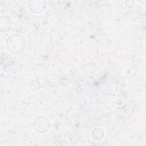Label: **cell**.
<instances>
[{"mask_svg": "<svg viewBox=\"0 0 146 146\" xmlns=\"http://www.w3.org/2000/svg\"><path fill=\"white\" fill-rule=\"evenodd\" d=\"M6 46L8 51L12 54H19L25 48V39L19 34H12L6 39Z\"/></svg>", "mask_w": 146, "mask_h": 146, "instance_id": "obj_1", "label": "cell"}, {"mask_svg": "<svg viewBox=\"0 0 146 146\" xmlns=\"http://www.w3.org/2000/svg\"><path fill=\"white\" fill-rule=\"evenodd\" d=\"M103 136V131L101 129L95 128L92 131V137L95 140H101Z\"/></svg>", "mask_w": 146, "mask_h": 146, "instance_id": "obj_5", "label": "cell"}, {"mask_svg": "<svg viewBox=\"0 0 146 146\" xmlns=\"http://www.w3.org/2000/svg\"><path fill=\"white\" fill-rule=\"evenodd\" d=\"M50 124L48 119L44 116H38L36 117L33 121V127L35 131L39 133L46 132Z\"/></svg>", "mask_w": 146, "mask_h": 146, "instance_id": "obj_2", "label": "cell"}, {"mask_svg": "<svg viewBox=\"0 0 146 146\" xmlns=\"http://www.w3.org/2000/svg\"><path fill=\"white\" fill-rule=\"evenodd\" d=\"M28 6L31 12L35 14H39L43 12L46 9V2L43 1H29Z\"/></svg>", "mask_w": 146, "mask_h": 146, "instance_id": "obj_3", "label": "cell"}, {"mask_svg": "<svg viewBox=\"0 0 146 146\" xmlns=\"http://www.w3.org/2000/svg\"><path fill=\"white\" fill-rule=\"evenodd\" d=\"M1 22L5 23L3 25L1 26V31L3 30V29H4V30L3 31L2 33H7L12 29L13 21L10 17L6 16V15L1 16Z\"/></svg>", "mask_w": 146, "mask_h": 146, "instance_id": "obj_4", "label": "cell"}]
</instances>
